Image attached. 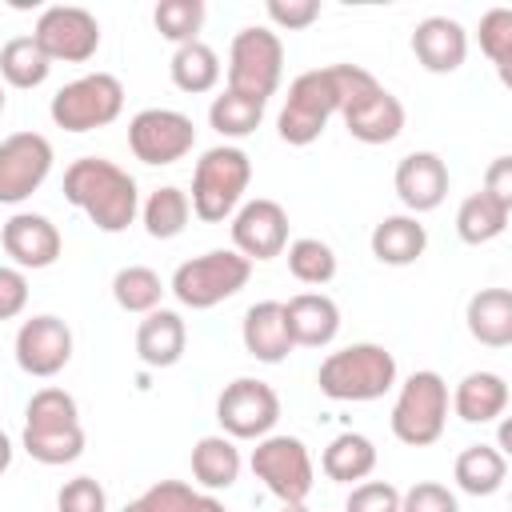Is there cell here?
Wrapping results in <instances>:
<instances>
[{
    "instance_id": "603a6c76",
    "label": "cell",
    "mask_w": 512,
    "mask_h": 512,
    "mask_svg": "<svg viewBox=\"0 0 512 512\" xmlns=\"http://www.w3.org/2000/svg\"><path fill=\"white\" fill-rule=\"evenodd\" d=\"M448 408L464 424H492L508 408V384L500 372H468L448 396Z\"/></svg>"
},
{
    "instance_id": "836d02e7",
    "label": "cell",
    "mask_w": 512,
    "mask_h": 512,
    "mask_svg": "<svg viewBox=\"0 0 512 512\" xmlns=\"http://www.w3.org/2000/svg\"><path fill=\"white\" fill-rule=\"evenodd\" d=\"M260 120H264V104H260V100H248V96H240V92H228V88L208 104V124H212L224 140H244V136H252V132L260 128Z\"/></svg>"
},
{
    "instance_id": "8d00e7d4",
    "label": "cell",
    "mask_w": 512,
    "mask_h": 512,
    "mask_svg": "<svg viewBox=\"0 0 512 512\" xmlns=\"http://www.w3.org/2000/svg\"><path fill=\"white\" fill-rule=\"evenodd\" d=\"M204 16H208L204 0H160V4L152 8V24H156V32H160L164 40H172L176 48L200 40Z\"/></svg>"
},
{
    "instance_id": "f907efd6",
    "label": "cell",
    "mask_w": 512,
    "mask_h": 512,
    "mask_svg": "<svg viewBox=\"0 0 512 512\" xmlns=\"http://www.w3.org/2000/svg\"><path fill=\"white\" fill-rule=\"evenodd\" d=\"M0 112H4V88H0Z\"/></svg>"
},
{
    "instance_id": "7dc6e473",
    "label": "cell",
    "mask_w": 512,
    "mask_h": 512,
    "mask_svg": "<svg viewBox=\"0 0 512 512\" xmlns=\"http://www.w3.org/2000/svg\"><path fill=\"white\" fill-rule=\"evenodd\" d=\"M8 464H12V440L0 432V476L8 472Z\"/></svg>"
},
{
    "instance_id": "c3c4849f",
    "label": "cell",
    "mask_w": 512,
    "mask_h": 512,
    "mask_svg": "<svg viewBox=\"0 0 512 512\" xmlns=\"http://www.w3.org/2000/svg\"><path fill=\"white\" fill-rule=\"evenodd\" d=\"M280 512H308L304 504H280Z\"/></svg>"
},
{
    "instance_id": "30bf717a",
    "label": "cell",
    "mask_w": 512,
    "mask_h": 512,
    "mask_svg": "<svg viewBox=\"0 0 512 512\" xmlns=\"http://www.w3.org/2000/svg\"><path fill=\"white\" fill-rule=\"evenodd\" d=\"M216 420L228 440H264L280 420V396L256 376H236L216 396Z\"/></svg>"
},
{
    "instance_id": "4dcf8cb0",
    "label": "cell",
    "mask_w": 512,
    "mask_h": 512,
    "mask_svg": "<svg viewBox=\"0 0 512 512\" xmlns=\"http://www.w3.org/2000/svg\"><path fill=\"white\" fill-rule=\"evenodd\" d=\"M164 280L160 272H152L148 264H128L112 276V300L124 308V312H136V316H148L160 308L164 300Z\"/></svg>"
},
{
    "instance_id": "ee69618b",
    "label": "cell",
    "mask_w": 512,
    "mask_h": 512,
    "mask_svg": "<svg viewBox=\"0 0 512 512\" xmlns=\"http://www.w3.org/2000/svg\"><path fill=\"white\" fill-rule=\"evenodd\" d=\"M268 20L284 32H300L320 20V0H268Z\"/></svg>"
},
{
    "instance_id": "74e56055",
    "label": "cell",
    "mask_w": 512,
    "mask_h": 512,
    "mask_svg": "<svg viewBox=\"0 0 512 512\" xmlns=\"http://www.w3.org/2000/svg\"><path fill=\"white\" fill-rule=\"evenodd\" d=\"M72 424H80V408H76L72 392H64V388L32 392V400L24 408V428H72Z\"/></svg>"
},
{
    "instance_id": "ba28073f",
    "label": "cell",
    "mask_w": 512,
    "mask_h": 512,
    "mask_svg": "<svg viewBox=\"0 0 512 512\" xmlns=\"http://www.w3.org/2000/svg\"><path fill=\"white\" fill-rule=\"evenodd\" d=\"M120 112H124V84H120L112 72L76 76V80L64 84V88L52 96V104H48L52 124L64 128V132L108 128Z\"/></svg>"
},
{
    "instance_id": "4316f807",
    "label": "cell",
    "mask_w": 512,
    "mask_h": 512,
    "mask_svg": "<svg viewBox=\"0 0 512 512\" xmlns=\"http://www.w3.org/2000/svg\"><path fill=\"white\" fill-rule=\"evenodd\" d=\"M452 476H456V488L460 492H468V496H492L508 480V456L496 444H468L456 456Z\"/></svg>"
},
{
    "instance_id": "f35d334b",
    "label": "cell",
    "mask_w": 512,
    "mask_h": 512,
    "mask_svg": "<svg viewBox=\"0 0 512 512\" xmlns=\"http://www.w3.org/2000/svg\"><path fill=\"white\" fill-rule=\"evenodd\" d=\"M480 52L496 64L500 80H512V12L508 8H492L480 16Z\"/></svg>"
},
{
    "instance_id": "1f68e13d",
    "label": "cell",
    "mask_w": 512,
    "mask_h": 512,
    "mask_svg": "<svg viewBox=\"0 0 512 512\" xmlns=\"http://www.w3.org/2000/svg\"><path fill=\"white\" fill-rule=\"evenodd\" d=\"M508 208H500L496 200H488L484 192H472V196H464L460 200V208H456V236L464 240V244H488V240H496L504 228H508Z\"/></svg>"
},
{
    "instance_id": "d590c367",
    "label": "cell",
    "mask_w": 512,
    "mask_h": 512,
    "mask_svg": "<svg viewBox=\"0 0 512 512\" xmlns=\"http://www.w3.org/2000/svg\"><path fill=\"white\" fill-rule=\"evenodd\" d=\"M284 256H288V272H292L300 284L320 288V284H328V280L336 276V252H332V244H324L320 236H300V240H292V244L284 248Z\"/></svg>"
},
{
    "instance_id": "5bb4252c",
    "label": "cell",
    "mask_w": 512,
    "mask_h": 512,
    "mask_svg": "<svg viewBox=\"0 0 512 512\" xmlns=\"http://www.w3.org/2000/svg\"><path fill=\"white\" fill-rule=\"evenodd\" d=\"M232 248L252 264V260H276L288 248V212L284 204L256 196L244 200L232 212Z\"/></svg>"
},
{
    "instance_id": "8fae6325",
    "label": "cell",
    "mask_w": 512,
    "mask_h": 512,
    "mask_svg": "<svg viewBox=\"0 0 512 512\" xmlns=\"http://www.w3.org/2000/svg\"><path fill=\"white\" fill-rule=\"evenodd\" d=\"M192 144H196V124L176 108H144L128 120V148L140 164L152 168L176 164L192 152Z\"/></svg>"
},
{
    "instance_id": "d4e9b609",
    "label": "cell",
    "mask_w": 512,
    "mask_h": 512,
    "mask_svg": "<svg viewBox=\"0 0 512 512\" xmlns=\"http://www.w3.org/2000/svg\"><path fill=\"white\" fill-rule=\"evenodd\" d=\"M468 332L484 348H508L512 344V292L508 288H480L464 308Z\"/></svg>"
},
{
    "instance_id": "60d3db41",
    "label": "cell",
    "mask_w": 512,
    "mask_h": 512,
    "mask_svg": "<svg viewBox=\"0 0 512 512\" xmlns=\"http://www.w3.org/2000/svg\"><path fill=\"white\" fill-rule=\"evenodd\" d=\"M344 512H400V488L388 480H360L352 484Z\"/></svg>"
},
{
    "instance_id": "484cf974",
    "label": "cell",
    "mask_w": 512,
    "mask_h": 512,
    "mask_svg": "<svg viewBox=\"0 0 512 512\" xmlns=\"http://www.w3.org/2000/svg\"><path fill=\"white\" fill-rule=\"evenodd\" d=\"M320 468L332 484H360L376 468V444L364 432H340V436L328 440V448L320 456Z\"/></svg>"
},
{
    "instance_id": "9a60e30c",
    "label": "cell",
    "mask_w": 512,
    "mask_h": 512,
    "mask_svg": "<svg viewBox=\"0 0 512 512\" xmlns=\"http://www.w3.org/2000/svg\"><path fill=\"white\" fill-rule=\"evenodd\" d=\"M12 352H16L20 372H28L36 380H48V376L64 372V364L72 360V328L60 316H48V312L32 316L16 328Z\"/></svg>"
},
{
    "instance_id": "ac0fdd59",
    "label": "cell",
    "mask_w": 512,
    "mask_h": 512,
    "mask_svg": "<svg viewBox=\"0 0 512 512\" xmlns=\"http://www.w3.org/2000/svg\"><path fill=\"white\" fill-rule=\"evenodd\" d=\"M396 196L400 204L408 208V216H420V212H432L444 204L448 196V164L436 156V152H408L400 164H396Z\"/></svg>"
},
{
    "instance_id": "681fc988",
    "label": "cell",
    "mask_w": 512,
    "mask_h": 512,
    "mask_svg": "<svg viewBox=\"0 0 512 512\" xmlns=\"http://www.w3.org/2000/svg\"><path fill=\"white\" fill-rule=\"evenodd\" d=\"M120 512H144V508H140V500H132V504H124Z\"/></svg>"
},
{
    "instance_id": "83f0119b",
    "label": "cell",
    "mask_w": 512,
    "mask_h": 512,
    "mask_svg": "<svg viewBox=\"0 0 512 512\" xmlns=\"http://www.w3.org/2000/svg\"><path fill=\"white\" fill-rule=\"evenodd\" d=\"M240 448L236 440H228L224 432L220 436H200L196 448H192V476L200 488L208 492H220V488H232L240 480Z\"/></svg>"
},
{
    "instance_id": "9c48e42d",
    "label": "cell",
    "mask_w": 512,
    "mask_h": 512,
    "mask_svg": "<svg viewBox=\"0 0 512 512\" xmlns=\"http://www.w3.org/2000/svg\"><path fill=\"white\" fill-rule=\"evenodd\" d=\"M248 464H252L256 480H264V488L280 504H304L312 484H316V464H312V452L304 448L300 436L268 432L264 440H256Z\"/></svg>"
},
{
    "instance_id": "b9f144b4",
    "label": "cell",
    "mask_w": 512,
    "mask_h": 512,
    "mask_svg": "<svg viewBox=\"0 0 512 512\" xmlns=\"http://www.w3.org/2000/svg\"><path fill=\"white\" fill-rule=\"evenodd\" d=\"M400 512H460V504L444 484L416 480L408 492H400Z\"/></svg>"
},
{
    "instance_id": "f1b7e54d",
    "label": "cell",
    "mask_w": 512,
    "mask_h": 512,
    "mask_svg": "<svg viewBox=\"0 0 512 512\" xmlns=\"http://www.w3.org/2000/svg\"><path fill=\"white\" fill-rule=\"evenodd\" d=\"M168 76L180 92L188 96H200V92H212L220 84V56L216 48H208L204 40H192V44H180L168 60Z\"/></svg>"
},
{
    "instance_id": "e0dca14e",
    "label": "cell",
    "mask_w": 512,
    "mask_h": 512,
    "mask_svg": "<svg viewBox=\"0 0 512 512\" xmlns=\"http://www.w3.org/2000/svg\"><path fill=\"white\" fill-rule=\"evenodd\" d=\"M0 244H4V252L12 256V264L20 272L24 268H32V272L52 268L60 260V252H64L60 228L48 216H40V212H16V216H8L4 228H0Z\"/></svg>"
},
{
    "instance_id": "e575fe53",
    "label": "cell",
    "mask_w": 512,
    "mask_h": 512,
    "mask_svg": "<svg viewBox=\"0 0 512 512\" xmlns=\"http://www.w3.org/2000/svg\"><path fill=\"white\" fill-rule=\"evenodd\" d=\"M20 444L36 464L56 468V464H72L84 452V428L80 424H72V428H24Z\"/></svg>"
},
{
    "instance_id": "cb8c5ba5",
    "label": "cell",
    "mask_w": 512,
    "mask_h": 512,
    "mask_svg": "<svg viewBox=\"0 0 512 512\" xmlns=\"http://www.w3.org/2000/svg\"><path fill=\"white\" fill-rule=\"evenodd\" d=\"M372 256L380 260V264H388V268H408V264H416L420 256H424V248H428V228L416 220V216H408V212H400V216H384L376 228H372Z\"/></svg>"
},
{
    "instance_id": "d6a6232c",
    "label": "cell",
    "mask_w": 512,
    "mask_h": 512,
    "mask_svg": "<svg viewBox=\"0 0 512 512\" xmlns=\"http://www.w3.org/2000/svg\"><path fill=\"white\" fill-rule=\"evenodd\" d=\"M52 72V60L36 48L32 36H12L4 48H0V76L12 84V88H40Z\"/></svg>"
},
{
    "instance_id": "4fadbf2b",
    "label": "cell",
    "mask_w": 512,
    "mask_h": 512,
    "mask_svg": "<svg viewBox=\"0 0 512 512\" xmlns=\"http://www.w3.org/2000/svg\"><path fill=\"white\" fill-rule=\"evenodd\" d=\"M52 144L40 132H12L0 140V204L28 200L52 172Z\"/></svg>"
},
{
    "instance_id": "5b68a950",
    "label": "cell",
    "mask_w": 512,
    "mask_h": 512,
    "mask_svg": "<svg viewBox=\"0 0 512 512\" xmlns=\"http://www.w3.org/2000/svg\"><path fill=\"white\" fill-rule=\"evenodd\" d=\"M252 276V264L236 252V248H212L204 256H192L184 260L176 272H172V284L168 292L192 308V312H208L224 300H232Z\"/></svg>"
},
{
    "instance_id": "6da1fadb",
    "label": "cell",
    "mask_w": 512,
    "mask_h": 512,
    "mask_svg": "<svg viewBox=\"0 0 512 512\" xmlns=\"http://www.w3.org/2000/svg\"><path fill=\"white\" fill-rule=\"evenodd\" d=\"M376 76L360 64H328V68H312L300 72L288 84L284 108L276 116V132L284 144L304 148L312 140H320V132L328 128L332 116H340V108Z\"/></svg>"
},
{
    "instance_id": "ffe728a7",
    "label": "cell",
    "mask_w": 512,
    "mask_h": 512,
    "mask_svg": "<svg viewBox=\"0 0 512 512\" xmlns=\"http://www.w3.org/2000/svg\"><path fill=\"white\" fill-rule=\"evenodd\" d=\"M284 324L292 348H328L340 332V308L324 292H296L292 300H284Z\"/></svg>"
},
{
    "instance_id": "277c9868",
    "label": "cell",
    "mask_w": 512,
    "mask_h": 512,
    "mask_svg": "<svg viewBox=\"0 0 512 512\" xmlns=\"http://www.w3.org/2000/svg\"><path fill=\"white\" fill-rule=\"evenodd\" d=\"M248 184H252V160L244 148H236V144L208 148L192 172V196H188L192 216H200L204 224L228 220L244 204Z\"/></svg>"
},
{
    "instance_id": "f546056e",
    "label": "cell",
    "mask_w": 512,
    "mask_h": 512,
    "mask_svg": "<svg viewBox=\"0 0 512 512\" xmlns=\"http://www.w3.org/2000/svg\"><path fill=\"white\" fill-rule=\"evenodd\" d=\"M188 216H192V204H188V192L176 188V184H164L156 188L144 208H140V220H144V232L152 240H176L184 228H188Z\"/></svg>"
},
{
    "instance_id": "ab89813d",
    "label": "cell",
    "mask_w": 512,
    "mask_h": 512,
    "mask_svg": "<svg viewBox=\"0 0 512 512\" xmlns=\"http://www.w3.org/2000/svg\"><path fill=\"white\" fill-rule=\"evenodd\" d=\"M56 512H108V492L92 476H72L56 492Z\"/></svg>"
},
{
    "instance_id": "44dd1931",
    "label": "cell",
    "mask_w": 512,
    "mask_h": 512,
    "mask_svg": "<svg viewBox=\"0 0 512 512\" xmlns=\"http://www.w3.org/2000/svg\"><path fill=\"white\" fill-rule=\"evenodd\" d=\"M240 340H244V352L260 364H284L288 352H292V336H288V324H284V304L280 300H260L244 312L240 320Z\"/></svg>"
},
{
    "instance_id": "7a4b0ae2",
    "label": "cell",
    "mask_w": 512,
    "mask_h": 512,
    "mask_svg": "<svg viewBox=\"0 0 512 512\" xmlns=\"http://www.w3.org/2000/svg\"><path fill=\"white\" fill-rule=\"evenodd\" d=\"M64 200L80 208L100 232H124L140 216L136 180L104 156H80L64 168Z\"/></svg>"
},
{
    "instance_id": "2e32d148",
    "label": "cell",
    "mask_w": 512,
    "mask_h": 512,
    "mask_svg": "<svg viewBox=\"0 0 512 512\" xmlns=\"http://www.w3.org/2000/svg\"><path fill=\"white\" fill-rule=\"evenodd\" d=\"M340 116H344L348 136L360 140V144H392L404 132V104L380 80H372L368 88H360L340 108Z\"/></svg>"
},
{
    "instance_id": "7bdbcfd3",
    "label": "cell",
    "mask_w": 512,
    "mask_h": 512,
    "mask_svg": "<svg viewBox=\"0 0 512 512\" xmlns=\"http://www.w3.org/2000/svg\"><path fill=\"white\" fill-rule=\"evenodd\" d=\"M192 484H184V480H156L152 488H144L136 500H140V508L144 512H188V504H192Z\"/></svg>"
},
{
    "instance_id": "52a82bcc",
    "label": "cell",
    "mask_w": 512,
    "mask_h": 512,
    "mask_svg": "<svg viewBox=\"0 0 512 512\" xmlns=\"http://www.w3.org/2000/svg\"><path fill=\"white\" fill-rule=\"evenodd\" d=\"M284 76V44L272 28H240L228 48V92L268 104Z\"/></svg>"
},
{
    "instance_id": "8992f818",
    "label": "cell",
    "mask_w": 512,
    "mask_h": 512,
    "mask_svg": "<svg viewBox=\"0 0 512 512\" xmlns=\"http://www.w3.org/2000/svg\"><path fill=\"white\" fill-rule=\"evenodd\" d=\"M392 436L408 448H428L444 436V424H448V384L440 372L424 368V372H412L400 392H396V404H392Z\"/></svg>"
},
{
    "instance_id": "7c38bea8",
    "label": "cell",
    "mask_w": 512,
    "mask_h": 512,
    "mask_svg": "<svg viewBox=\"0 0 512 512\" xmlns=\"http://www.w3.org/2000/svg\"><path fill=\"white\" fill-rule=\"evenodd\" d=\"M32 40L36 48L56 64H84L96 56L100 48V24L88 8H76V4H52L36 16V28H32Z\"/></svg>"
},
{
    "instance_id": "3957f363",
    "label": "cell",
    "mask_w": 512,
    "mask_h": 512,
    "mask_svg": "<svg viewBox=\"0 0 512 512\" xmlns=\"http://www.w3.org/2000/svg\"><path fill=\"white\" fill-rule=\"evenodd\" d=\"M316 384L328 400H340V404L380 400L396 388V356L384 344H372V340L348 344V348L328 352L320 360Z\"/></svg>"
},
{
    "instance_id": "d6986e66",
    "label": "cell",
    "mask_w": 512,
    "mask_h": 512,
    "mask_svg": "<svg viewBox=\"0 0 512 512\" xmlns=\"http://www.w3.org/2000/svg\"><path fill=\"white\" fill-rule=\"evenodd\" d=\"M412 56L420 60L424 72H436V76H448L464 64L468 56V32L460 20L452 16H424L412 32Z\"/></svg>"
},
{
    "instance_id": "bcb514c9",
    "label": "cell",
    "mask_w": 512,
    "mask_h": 512,
    "mask_svg": "<svg viewBox=\"0 0 512 512\" xmlns=\"http://www.w3.org/2000/svg\"><path fill=\"white\" fill-rule=\"evenodd\" d=\"M188 512H228V508H224L212 492H196V496H192V504H188Z\"/></svg>"
},
{
    "instance_id": "f6af8a7d",
    "label": "cell",
    "mask_w": 512,
    "mask_h": 512,
    "mask_svg": "<svg viewBox=\"0 0 512 512\" xmlns=\"http://www.w3.org/2000/svg\"><path fill=\"white\" fill-rule=\"evenodd\" d=\"M488 200H496L500 208L512 212V156H496L484 172V188H480Z\"/></svg>"
},
{
    "instance_id": "7402d4cb",
    "label": "cell",
    "mask_w": 512,
    "mask_h": 512,
    "mask_svg": "<svg viewBox=\"0 0 512 512\" xmlns=\"http://www.w3.org/2000/svg\"><path fill=\"white\" fill-rule=\"evenodd\" d=\"M184 344H188V328H184V316L172 312V308L148 312L140 320V328H136V356L148 368H172V364H180Z\"/></svg>"
}]
</instances>
